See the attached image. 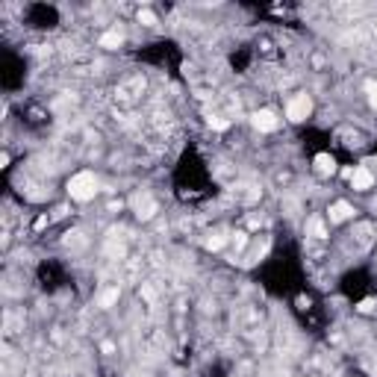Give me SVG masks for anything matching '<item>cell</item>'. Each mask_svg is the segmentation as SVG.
Instances as JSON below:
<instances>
[{"instance_id": "6da1fadb", "label": "cell", "mask_w": 377, "mask_h": 377, "mask_svg": "<svg viewBox=\"0 0 377 377\" xmlns=\"http://www.w3.org/2000/svg\"><path fill=\"white\" fill-rule=\"evenodd\" d=\"M97 192V177L92 171H80L68 180V195L74 200H92Z\"/></svg>"}, {"instance_id": "7a4b0ae2", "label": "cell", "mask_w": 377, "mask_h": 377, "mask_svg": "<svg viewBox=\"0 0 377 377\" xmlns=\"http://www.w3.org/2000/svg\"><path fill=\"white\" fill-rule=\"evenodd\" d=\"M309 109H312V100H309L306 94H298L295 100H289V106H286V115L292 118V121H304V118L309 115Z\"/></svg>"}, {"instance_id": "3957f363", "label": "cell", "mask_w": 377, "mask_h": 377, "mask_svg": "<svg viewBox=\"0 0 377 377\" xmlns=\"http://www.w3.org/2000/svg\"><path fill=\"white\" fill-rule=\"evenodd\" d=\"M371 183H374V177H371V171L368 168H357L351 174V186L357 188V192H368L371 188Z\"/></svg>"}, {"instance_id": "277c9868", "label": "cell", "mask_w": 377, "mask_h": 377, "mask_svg": "<svg viewBox=\"0 0 377 377\" xmlns=\"http://www.w3.org/2000/svg\"><path fill=\"white\" fill-rule=\"evenodd\" d=\"M254 127L257 130H274L277 127V115H274L271 109H259V112H254Z\"/></svg>"}, {"instance_id": "5b68a950", "label": "cell", "mask_w": 377, "mask_h": 377, "mask_svg": "<svg viewBox=\"0 0 377 377\" xmlns=\"http://www.w3.org/2000/svg\"><path fill=\"white\" fill-rule=\"evenodd\" d=\"M121 41H124V35L118 33V30H109V33L100 35V47H106V50H118Z\"/></svg>"}, {"instance_id": "8992f818", "label": "cell", "mask_w": 377, "mask_h": 377, "mask_svg": "<svg viewBox=\"0 0 377 377\" xmlns=\"http://www.w3.org/2000/svg\"><path fill=\"white\" fill-rule=\"evenodd\" d=\"M351 206L345 203V200H339V203H333L330 206V221H345V218H351Z\"/></svg>"}, {"instance_id": "52a82bcc", "label": "cell", "mask_w": 377, "mask_h": 377, "mask_svg": "<svg viewBox=\"0 0 377 377\" xmlns=\"http://www.w3.org/2000/svg\"><path fill=\"white\" fill-rule=\"evenodd\" d=\"M316 165H318V171H321V174H333V168H336L333 156H327V153H321V156L316 159Z\"/></svg>"}, {"instance_id": "ba28073f", "label": "cell", "mask_w": 377, "mask_h": 377, "mask_svg": "<svg viewBox=\"0 0 377 377\" xmlns=\"http://www.w3.org/2000/svg\"><path fill=\"white\" fill-rule=\"evenodd\" d=\"M115 301H118V289H109V292L100 298V306H112Z\"/></svg>"}, {"instance_id": "9c48e42d", "label": "cell", "mask_w": 377, "mask_h": 377, "mask_svg": "<svg viewBox=\"0 0 377 377\" xmlns=\"http://www.w3.org/2000/svg\"><path fill=\"white\" fill-rule=\"evenodd\" d=\"M368 100H371V106L377 109V82H368Z\"/></svg>"}, {"instance_id": "30bf717a", "label": "cell", "mask_w": 377, "mask_h": 377, "mask_svg": "<svg viewBox=\"0 0 377 377\" xmlns=\"http://www.w3.org/2000/svg\"><path fill=\"white\" fill-rule=\"evenodd\" d=\"M210 124L215 130H227V121H224V118H210Z\"/></svg>"}]
</instances>
